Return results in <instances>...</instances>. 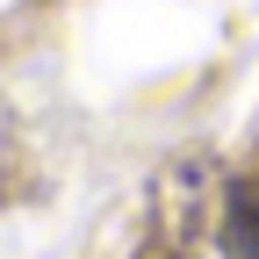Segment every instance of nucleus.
Listing matches in <instances>:
<instances>
[{"mask_svg":"<svg viewBox=\"0 0 259 259\" xmlns=\"http://www.w3.org/2000/svg\"><path fill=\"white\" fill-rule=\"evenodd\" d=\"M231 259H259V209L231 216Z\"/></svg>","mask_w":259,"mask_h":259,"instance_id":"f257e3e1","label":"nucleus"}]
</instances>
